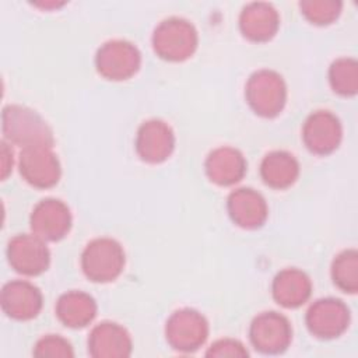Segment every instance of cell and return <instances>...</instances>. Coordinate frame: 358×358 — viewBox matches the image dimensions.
<instances>
[{
  "instance_id": "1",
  "label": "cell",
  "mask_w": 358,
  "mask_h": 358,
  "mask_svg": "<svg viewBox=\"0 0 358 358\" xmlns=\"http://www.w3.org/2000/svg\"><path fill=\"white\" fill-rule=\"evenodd\" d=\"M3 140L10 144L29 145H52L53 133L48 123L32 109L21 105H7L1 113Z\"/></svg>"
},
{
  "instance_id": "2",
  "label": "cell",
  "mask_w": 358,
  "mask_h": 358,
  "mask_svg": "<svg viewBox=\"0 0 358 358\" xmlns=\"http://www.w3.org/2000/svg\"><path fill=\"white\" fill-rule=\"evenodd\" d=\"M199 43L196 28L183 18L172 17L158 24L152 34L155 53L169 62H182L190 57Z\"/></svg>"
},
{
  "instance_id": "3",
  "label": "cell",
  "mask_w": 358,
  "mask_h": 358,
  "mask_svg": "<svg viewBox=\"0 0 358 358\" xmlns=\"http://www.w3.org/2000/svg\"><path fill=\"white\" fill-rule=\"evenodd\" d=\"M81 267L94 282L113 281L124 267V250L112 238L92 239L83 250Z\"/></svg>"
},
{
  "instance_id": "4",
  "label": "cell",
  "mask_w": 358,
  "mask_h": 358,
  "mask_svg": "<svg viewBox=\"0 0 358 358\" xmlns=\"http://www.w3.org/2000/svg\"><path fill=\"white\" fill-rule=\"evenodd\" d=\"M245 96L255 113L263 117H274L285 105L287 85L278 73L263 69L249 77Z\"/></svg>"
},
{
  "instance_id": "5",
  "label": "cell",
  "mask_w": 358,
  "mask_h": 358,
  "mask_svg": "<svg viewBox=\"0 0 358 358\" xmlns=\"http://www.w3.org/2000/svg\"><path fill=\"white\" fill-rule=\"evenodd\" d=\"M165 337L173 350L179 352H194L208 337V323L194 309H179L166 320Z\"/></svg>"
},
{
  "instance_id": "6",
  "label": "cell",
  "mask_w": 358,
  "mask_h": 358,
  "mask_svg": "<svg viewBox=\"0 0 358 358\" xmlns=\"http://www.w3.org/2000/svg\"><path fill=\"white\" fill-rule=\"evenodd\" d=\"M252 345L262 354H281L292 340L289 320L278 312H263L257 315L249 327Z\"/></svg>"
},
{
  "instance_id": "7",
  "label": "cell",
  "mask_w": 358,
  "mask_h": 358,
  "mask_svg": "<svg viewBox=\"0 0 358 358\" xmlns=\"http://www.w3.org/2000/svg\"><path fill=\"white\" fill-rule=\"evenodd\" d=\"M140 64V50L133 43L122 39L105 42L95 56L98 73L113 81L130 78L138 71Z\"/></svg>"
},
{
  "instance_id": "8",
  "label": "cell",
  "mask_w": 358,
  "mask_h": 358,
  "mask_svg": "<svg viewBox=\"0 0 358 358\" xmlns=\"http://www.w3.org/2000/svg\"><path fill=\"white\" fill-rule=\"evenodd\" d=\"M18 168L22 179L34 187L48 189L60 179V162L52 145L24 147L18 157Z\"/></svg>"
},
{
  "instance_id": "9",
  "label": "cell",
  "mask_w": 358,
  "mask_h": 358,
  "mask_svg": "<svg viewBox=\"0 0 358 358\" xmlns=\"http://www.w3.org/2000/svg\"><path fill=\"white\" fill-rule=\"evenodd\" d=\"M7 259L20 274L38 275L50 263V252L43 239L34 234H18L8 241Z\"/></svg>"
},
{
  "instance_id": "10",
  "label": "cell",
  "mask_w": 358,
  "mask_h": 358,
  "mask_svg": "<svg viewBox=\"0 0 358 358\" xmlns=\"http://www.w3.org/2000/svg\"><path fill=\"white\" fill-rule=\"evenodd\" d=\"M306 327L317 338H336L350 323L348 308L336 298L317 299L306 312Z\"/></svg>"
},
{
  "instance_id": "11",
  "label": "cell",
  "mask_w": 358,
  "mask_h": 358,
  "mask_svg": "<svg viewBox=\"0 0 358 358\" xmlns=\"http://www.w3.org/2000/svg\"><path fill=\"white\" fill-rule=\"evenodd\" d=\"M32 234L43 241H59L71 228L70 208L59 199H43L29 217Z\"/></svg>"
},
{
  "instance_id": "12",
  "label": "cell",
  "mask_w": 358,
  "mask_h": 358,
  "mask_svg": "<svg viewBox=\"0 0 358 358\" xmlns=\"http://www.w3.org/2000/svg\"><path fill=\"white\" fill-rule=\"evenodd\" d=\"M340 120L329 110H316L308 116L302 129L306 148L317 155L333 152L341 141Z\"/></svg>"
},
{
  "instance_id": "13",
  "label": "cell",
  "mask_w": 358,
  "mask_h": 358,
  "mask_svg": "<svg viewBox=\"0 0 358 358\" xmlns=\"http://www.w3.org/2000/svg\"><path fill=\"white\" fill-rule=\"evenodd\" d=\"M0 303L3 312L15 320H29L38 316L43 298L38 287L25 280H13L3 285Z\"/></svg>"
},
{
  "instance_id": "14",
  "label": "cell",
  "mask_w": 358,
  "mask_h": 358,
  "mask_svg": "<svg viewBox=\"0 0 358 358\" xmlns=\"http://www.w3.org/2000/svg\"><path fill=\"white\" fill-rule=\"evenodd\" d=\"M175 134L168 123L159 119L144 122L136 136V151L148 164L165 161L173 151Z\"/></svg>"
},
{
  "instance_id": "15",
  "label": "cell",
  "mask_w": 358,
  "mask_h": 358,
  "mask_svg": "<svg viewBox=\"0 0 358 358\" xmlns=\"http://www.w3.org/2000/svg\"><path fill=\"white\" fill-rule=\"evenodd\" d=\"M131 350L130 334L115 322H102L90 333L88 354L94 358H124Z\"/></svg>"
},
{
  "instance_id": "16",
  "label": "cell",
  "mask_w": 358,
  "mask_h": 358,
  "mask_svg": "<svg viewBox=\"0 0 358 358\" xmlns=\"http://www.w3.org/2000/svg\"><path fill=\"white\" fill-rule=\"evenodd\" d=\"M227 208L231 220L246 229L263 225L268 214L264 197L250 187L234 190L228 196Z\"/></svg>"
},
{
  "instance_id": "17",
  "label": "cell",
  "mask_w": 358,
  "mask_h": 358,
  "mask_svg": "<svg viewBox=\"0 0 358 358\" xmlns=\"http://www.w3.org/2000/svg\"><path fill=\"white\" fill-rule=\"evenodd\" d=\"M280 25L277 10L267 3H250L243 7L239 27L245 38L255 42L271 39Z\"/></svg>"
},
{
  "instance_id": "18",
  "label": "cell",
  "mask_w": 358,
  "mask_h": 358,
  "mask_svg": "<svg viewBox=\"0 0 358 358\" xmlns=\"http://www.w3.org/2000/svg\"><path fill=\"white\" fill-rule=\"evenodd\" d=\"M246 171V161L241 151L232 147L213 150L206 159V173L211 182L220 186H231L239 182Z\"/></svg>"
},
{
  "instance_id": "19",
  "label": "cell",
  "mask_w": 358,
  "mask_h": 358,
  "mask_svg": "<svg viewBox=\"0 0 358 358\" xmlns=\"http://www.w3.org/2000/svg\"><path fill=\"white\" fill-rule=\"evenodd\" d=\"M273 296L284 308H298L308 301L312 291L309 277L298 268H284L273 280Z\"/></svg>"
},
{
  "instance_id": "20",
  "label": "cell",
  "mask_w": 358,
  "mask_h": 358,
  "mask_svg": "<svg viewBox=\"0 0 358 358\" xmlns=\"http://www.w3.org/2000/svg\"><path fill=\"white\" fill-rule=\"evenodd\" d=\"M96 315L94 298L83 291H69L63 294L56 303L57 319L70 329L88 326Z\"/></svg>"
},
{
  "instance_id": "21",
  "label": "cell",
  "mask_w": 358,
  "mask_h": 358,
  "mask_svg": "<svg viewBox=\"0 0 358 358\" xmlns=\"http://www.w3.org/2000/svg\"><path fill=\"white\" fill-rule=\"evenodd\" d=\"M260 175L266 185L274 189L289 187L299 175L296 158L287 151L268 152L260 164Z\"/></svg>"
},
{
  "instance_id": "22",
  "label": "cell",
  "mask_w": 358,
  "mask_h": 358,
  "mask_svg": "<svg viewBox=\"0 0 358 358\" xmlns=\"http://www.w3.org/2000/svg\"><path fill=\"white\" fill-rule=\"evenodd\" d=\"M329 81L334 92L350 96L358 88V67L354 59L341 57L331 63L329 70Z\"/></svg>"
},
{
  "instance_id": "23",
  "label": "cell",
  "mask_w": 358,
  "mask_h": 358,
  "mask_svg": "<svg viewBox=\"0 0 358 358\" xmlns=\"http://www.w3.org/2000/svg\"><path fill=\"white\" fill-rule=\"evenodd\" d=\"M331 277L344 292L354 294L358 288V255L355 250L341 252L333 262Z\"/></svg>"
},
{
  "instance_id": "24",
  "label": "cell",
  "mask_w": 358,
  "mask_h": 358,
  "mask_svg": "<svg viewBox=\"0 0 358 358\" xmlns=\"http://www.w3.org/2000/svg\"><path fill=\"white\" fill-rule=\"evenodd\" d=\"M34 355L39 358H71L74 357V351L71 344L59 334H46L41 337L35 347Z\"/></svg>"
},
{
  "instance_id": "25",
  "label": "cell",
  "mask_w": 358,
  "mask_h": 358,
  "mask_svg": "<svg viewBox=\"0 0 358 358\" xmlns=\"http://www.w3.org/2000/svg\"><path fill=\"white\" fill-rule=\"evenodd\" d=\"M340 3L334 1H303L301 3L302 13L313 24H329L337 18L340 13Z\"/></svg>"
},
{
  "instance_id": "26",
  "label": "cell",
  "mask_w": 358,
  "mask_h": 358,
  "mask_svg": "<svg viewBox=\"0 0 358 358\" xmlns=\"http://www.w3.org/2000/svg\"><path fill=\"white\" fill-rule=\"evenodd\" d=\"M207 357H248L249 352L245 345L232 338H221L213 343L206 351Z\"/></svg>"
},
{
  "instance_id": "27",
  "label": "cell",
  "mask_w": 358,
  "mask_h": 358,
  "mask_svg": "<svg viewBox=\"0 0 358 358\" xmlns=\"http://www.w3.org/2000/svg\"><path fill=\"white\" fill-rule=\"evenodd\" d=\"M1 179L4 180L8 173L13 169V164H14V158H13V150L10 147V143H7L6 140L1 141Z\"/></svg>"
}]
</instances>
